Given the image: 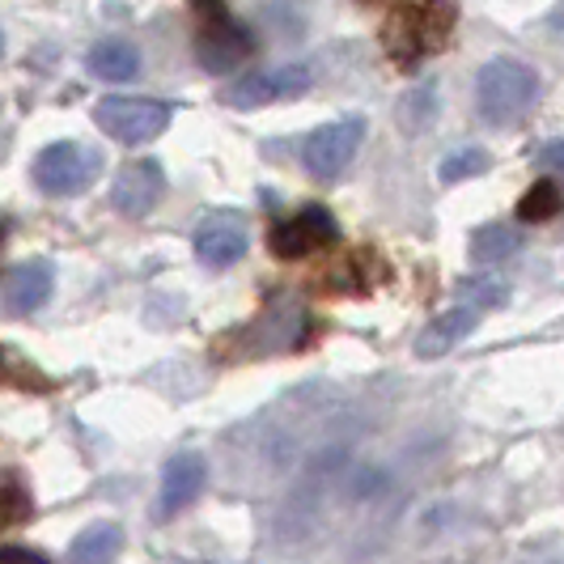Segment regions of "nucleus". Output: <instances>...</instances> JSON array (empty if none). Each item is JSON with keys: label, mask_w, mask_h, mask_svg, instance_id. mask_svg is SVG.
<instances>
[{"label": "nucleus", "mask_w": 564, "mask_h": 564, "mask_svg": "<svg viewBox=\"0 0 564 564\" xmlns=\"http://www.w3.org/2000/svg\"><path fill=\"white\" fill-rule=\"evenodd\" d=\"M454 30L451 0H403L391 9L382 26V47L399 68H416L424 56H433Z\"/></svg>", "instance_id": "f257e3e1"}, {"label": "nucleus", "mask_w": 564, "mask_h": 564, "mask_svg": "<svg viewBox=\"0 0 564 564\" xmlns=\"http://www.w3.org/2000/svg\"><path fill=\"white\" fill-rule=\"evenodd\" d=\"M539 73L531 64L513 56H497L488 59L476 77V107H480L484 123L492 128H513L522 123L527 115L535 111L539 102Z\"/></svg>", "instance_id": "f03ea898"}, {"label": "nucleus", "mask_w": 564, "mask_h": 564, "mask_svg": "<svg viewBox=\"0 0 564 564\" xmlns=\"http://www.w3.org/2000/svg\"><path fill=\"white\" fill-rule=\"evenodd\" d=\"M254 39L221 0H196V59L204 73H234L251 59Z\"/></svg>", "instance_id": "7ed1b4c3"}, {"label": "nucleus", "mask_w": 564, "mask_h": 564, "mask_svg": "<svg viewBox=\"0 0 564 564\" xmlns=\"http://www.w3.org/2000/svg\"><path fill=\"white\" fill-rule=\"evenodd\" d=\"M174 119V107L170 102H158V98H123V94H111L94 107V123L119 144H149L158 141Z\"/></svg>", "instance_id": "20e7f679"}, {"label": "nucleus", "mask_w": 564, "mask_h": 564, "mask_svg": "<svg viewBox=\"0 0 564 564\" xmlns=\"http://www.w3.org/2000/svg\"><path fill=\"white\" fill-rule=\"evenodd\" d=\"M30 174H34L39 192H47V196H82L102 174V153H94L77 141H56L34 158Z\"/></svg>", "instance_id": "39448f33"}, {"label": "nucleus", "mask_w": 564, "mask_h": 564, "mask_svg": "<svg viewBox=\"0 0 564 564\" xmlns=\"http://www.w3.org/2000/svg\"><path fill=\"white\" fill-rule=\"evenodd\" d=\"M366 141V119L361 115H344V119H332L323 128H314L311 137L302 141V166L311 178L318 183H332L344 170L352 166L357 149Z\"/></svg>", "instance_id": "423d86ee"}, {"label": "nucleus", "mask_w": 564, "mask_h": 564, "mask_svg": "<svg viewBox=\"0 0 564 564\" xmlns=\"http://www.w3.org/2000/svg\"><path fill=\"white\" fill-rule=\"evenodd\" d=\"M336 238H339L336 217L327 208L311 204V208H302V213L276 221L272 234H268V247H272L276 259H311V254L327 251Z\"/></svg>", "instance_id": "0eeeda50"}, {"label": "nucleus", "mask_w": 564, "mask_h": 564, "mask_svg": "<svg viewBox=\"0 0 564 564\" xmlns=\"http://www.w3.org/2000/svg\"><path fill=\"white\" fill-rule=\"evenodd\" d=\"M311 89V68L306 64H281L272 73H251V77H238L221 94V102L234 111H259L268 102H284V98H297Z\"/></svg>", "instance_id": "6e6552de"}, {"label": "nucleus", "mask_w": 564, "mask_h": 564, "mask_svg": "<svg viewBox=\"0 0 564 564\" xmlns=\"http://www.w3.org/2000/svg\"><path fill=\"white\" fill-rule=\"evenodd\" d=\"M162 196H166V170L158 158H132L128 166H119L111 183V204L132 221L149 217L162 204Z\"/></svg>", "instance_id": "1a4fd4ad"}, {"label": "nucleus", "mask_w": 564, "mask_h": 564, "mask_svg": "<svg viewBox=\"0 0 564 564\" xmlns=\"http://www.w3.org/2000/svg\"><path fill=\"white\" fill-rule=\"evenodd\" d=\"M56 293V268L52 259H30V263H18L4 281H0V306L4 314H34L47 306V297Z\"/></svg>", "instance_id": "9d476101"}, {"label": "nucleus", "mask_w": 564, "mask_h": 564, "mask_svg": "<svg viewBox=\"0 0 564 564\" xmlns=\"http://www.w3.org/2000/svg\"><path fill=\"white\" fill-rule=\"evenodd\" d=\"M192 247H196V254L204 263L229 268V263H238L247 254V221L234 217V213H213V217H204L196 226Z\"/></svg>", "instance_id": "9b49d317"}, {"label": "nucleus", "mask_w": 564, "mask_h": 564, "mask_svg": "<svg viewBox=\"0 0 564 564\" xmlns=\"http://www.w3.org/2000/svg\"><path fill=\"white\" fill-rule=\"evenodd\" d=\"M204 480H208V463H204L199 454H192V451L174 454L166 463V471H162V501H158V513H162V518L183 513V509L199 497Z\"/></svg>", "instance_id": "f8f14e48"}, {"label": "nucleus", "mask_w": 564, "mask_h": 564, "mask_svg": "<svg viewBox=\"0 0 564 564\" xmlns=\"http://www.w3.org/2000/svg\"><path fill=\"white\" fill-rule=\"evenodd\" d=\"M476 314L480 311H471V306H458V311L437 314V318L421 332V339H416V357H424V361L446 357L454 344H463V339L476 332Z\"/></svg>", "instance_id": "ddd939ff"}, {"label": "nucleus", "mask_w": 564, "mask_h": 564, "mask_svg": "<svg viewBox=\"0 0 564 564\" xmlns=\"http://www.w3.org/2000/svg\"><path fill=\"white\" fill-rule=\"evenodd\" d=\"M85 68L98 77V82H132L141 73V52L123 39H102L89 47L85 56Z\"/></svg>", "instance_id": "4468645a"}, {"label": "nucleus", "mask_w": 564, "mask_h": 564, "mask_svg": "<svg viewBox=\"0 0 564 564\" xmlns=\"http://www.w3.org/2000/svg\"><path fill=\"white\" fill-rule=\"evenodd\" d=\"M123 552V531L115 522H94L82 535L73 539L68 561L73 564H115V556Z\"/></svg>", "instance_id": "2eb2a0df"}, {"label": "nucleus", "mask_w": 564, "mask_h": 564, "mask_svg": "<svg viewBox=\"0 0 564 564\" xmlns=\"http://www.w3.org/2000/svg\"><path fill=\"white\" fill-rule=\"evenodd\" d=\"M471 259L480 263H497V259H509V254L522 247V234L513 226H480L471 234Z\"/></svg>", "instance_id": "dca6fc26"}, {"label": "nucleus", "mask_w": 564, "mask_h": 564, "mask_svg": "<svg viewBox=\"0 0 564 564\" xmlns=\"http://www.w3.org/2000/svg\"><path fill=\"white\" fill-rule=\"evenodd\" d=\"M0 387H18V391H52V378L39 373L22 352L0 348Z\"/></svg>", "instance_id": "f3484780"}, {"label": "nucleus", "mask_w": 564, "mask_h": 564, "mask_svg": "<svg viewBox=\"0 0 564 564\" xmlns=\"http://www.w3.org/2000/svg\"><path fill=\"white\" fill-rule=\"evenodd\" d=\"M561 204H564L561 187L543 178V183H535L527 196L518 199V221H552L561 213Z\"/></svg>", "instance_id": "a211bd4d"}, {"label": "nucleus", "mask_w": 564, "mask_h": 564, "mask_svg": "<svg viewBox=\"0 0 564 564\" xmlns=\"http://www.w3.org/2000/svg\"><path fill=\"white\" fill-rule=\"evenodd\" d=\"M30 513H34L30 492L18 480H9V476H4V480H0V531L30 522Z\"/></svg>", "instance_id": "6ab92c4d"}, {"label": "nucleus", "mask_w": 564, "mask_h": 564, "mask_svg": "<svg viewBox=\"0 0 564 564\" xmlns=\"http://www.w3.org/2000/svg\"><path fill=\"white\" fill-rule=\"evenodd\" d=\"M458 293L467 297V306H471V311H492V306H506L509 284L492 281V276H467V281L458 284Z\"/></svg>", "instance_id": "aec40b11"}, {"label": "nucleus", "mask_w": 564, "mask_h": 564, "mask_svg": "<svg viewBox=\"0 0 564 564\" xmlns=\"http://www.w3.org/2000/svg\"><path fill=\"white\" fill-rule=\"evenodd\" d=\"M484 170H488V153L484 149H458L451 158H442L437 174H442V183H463V178H476Z\"/></svg>", "instance_id": "412c9836"}, {"label": "nucleus", "mask_w": 564, "mask_h": 564, "mask_svg": "<svg viewBox=\"0 0 564 564\" xmlns=\"http://www.w3.org/2000/svg\"><path fill=\"white\" fill-rule=\"evenodd\" d=\"M0 564H47L39 552H30V547H0Z\"/></svg>", "instance_id": "4be33fe9"}, {"label": "nucleus", "mask_w": 564, "mask_h": 564, "mask_svg": "<svg viewBox=\"0 0 564 564\" xmlns=\"http://www.w3.org/2000/svg\"><path fill=\"white\" fill-rule=\"evenodd\" d=\"M539 162L547 170H556V174H564V141H552L543 153H539Z\"/></svg>", "instance_id": "5701e85b"}, {"label": "nucleus", "mask_w": 564, "mask_h": 564, "mask_svg": "<svg viewBox=\"0 0 564 564\" xmlns=\"http://www.w3.org/2000/svg\"><path fill=\"white\" fill-rule=\"evenodd\" d=\"M547 26H552V30H564V0H561V4H556V9H552V18H547Z\"/></svg>", "instance_id": "b1692460"}, {"label": "nucleus", "mask_w": 564, "mask_h": 564, "mask_svg": "<svg viewBox=\"0 0 564 564\" xmlns=\"http://www.w3.org/2000/svg\"><path fill=\"white\" fill-rule=\"evenodd\" d=\"M178 564H208V561H178Z\"/></svg>", "instance_id": "393cba45"}, {"label": "nucleus", "mask_w": 564, "mask_h": 564, "mask_svg": "<svg viewBox=\"0 0 564 564\" xmlns=\"http://www.w3.org/2000/svg\"><path fill=\"white\" fill-rule=\"evenodd\" d=\"M0 56H4V34H0Z\"/></svg>", "instance_id": "a878e982"}]
</instances>
